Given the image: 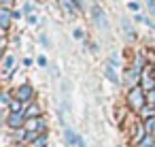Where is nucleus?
<instances>
[{
	"label": "nucleus",
	"instance_id": "aec40b11",
	"mask_svg": "<svg viewBox=\"0 0 155 147\" xmlns=\"http://www.w3.org/2000/svg\"><path fill=\"white\" fill-rule=\"evenodd\" d=\"M11 104V98H9V94H2V107H9Z\"/></svg>",
	"mask_w": 155,
	"mask_h": 147
},
{
	"label": "nucleus",
	"instance_id": "412c9836",
	"mask_svg": "<svg viewBox=\"0 0 155 147\" xmlns=\"http://www.w3.org/2000/svg\"><path fill=\"white\" fill-rule=\"evenodd\" d=\"M127 7H130V11H140V5L138 2H130Z\"/></svg>",
	"mask_w": 155,
	"mask_h": 147
},
{
	"label": "nucleus",
	"instance_id": "f8f14e48",
	"mask_svg": "<svg viewBox=\"0 0 155 147\" xmlns=\"http://www.w3.org/2000/svg\"><path fill=\"white\" fill-rule=\"evenodd\" d=\"M138 147H155V138H153V134H147V136L138 143Z\"/></svg>",
	"mask_w": 155,
	"mask_h": 147
},
{
	"label": "nucleus",
	"instance_id": "2eb2a0df",
	"mask_svg": "<svg viewBox=\"0 0 155 147\" xmlns=\"http://www.w3.org/2000/svg\"><path fill=\"white\" fill-rule=\"evenodd\" d=\"M13 64H15V58H13V56H5V70H7V73L13 68Z\"/></svg>",
	"mask_w": 155,
	"mask_h": 147
},
{
	"label": "nucleus",
	"instance_id": "6e6552de",
	"mask_svg": "<svg viewBox=\"0 0 155 147\" xmlns=\"http://www.w3.org/2000/svg\"><path fill=\"white\" fill-rule=\"evenodd\" d=\"M26 119H34V117H41V107L38 104H30L26 111H24Z\"/></svg>",
	"mask_w": 155,
	"mask_h": 147
},
{
	"label": "nucleus",
	"instance_id": "20e7f679",
	"mask_svg": "<svg viewBox=\"0 0 155 147\" xmlns=\"http://www.w3.org/2000/svg\"><path fill=\"white\" fill-rule=\"evenodd\" d=\"M32 96H34V90H32L30 85H21V87H17V92H15V98L21 100V102H28Z\"/></svg>",
	"mask_w": 155,
	"mask_h": 147
},
{
	"label": "nucleus",
	"instance_id": "1a4fd4ad",
	"mask_svg": "<svg viewBox=\"0 0 155 147\" xmlns=\"http://www.w3.org/2000/svg\"><path fill=\"white\" fill-rule=\"evenodd\" d=\"M64 136H66L68 145H79V143H81V136H77V134H74V132H72L70 128H68V130L64 132Z\"/></svg>",
	"mask_w": 155,
	"mask_h": 147
},
{
	"label": "nucleus",
	"instance_id": "5701e85b",
	"mask_svg": "<svg viewBox=\"0 0 155 147\" xmlns=\"http://www.w3.org/2000/svg\"><path fill=\"white\" fill-rule=\"evenodd\" d=\"M0 2H2V7H7V9H9V7L13 5V0H0Z\"/></svg>",
	"mask_w": 155,
	"mask_h": 147
},
{
	"label": "nucleus",
	"instance_id": "9b49d317",
	"mask_svg": "<svg viewBox=\"0 0 155 147\" xmlns=\"http://www.w3.org/2000/svg\"><path fill=\"white\" fill-rule=\"evenodd\" d=\"M45 145H47V134H41L30 143V147H45Z\"/></svg>",
	"mask_w": 155,
	"mask_h": 147
},
{
	"label": "nucleus",
	"instance_id": "39448f33",
	"mask_svg": "<svg viewBox=\"0 0 155 147\" xmlns=\"http://www.w3.org/2000/svg\"><path fill=\"white\" fill-rule=\"evenodd\" d=\"M11 17H13V13L7 9V7H2L0 9V28H2L5 32L9 30V24H11Z\"/></svg>",
	"mask_w": 155,
	"mask_h": 147
},
{
	"label": "nucleus",
	"instance_id": "f257e3e1",
	"mask_svg": "<svg viewBox=\"0 0 155 147\" xmlns=\"http://www.w3.org/2000/svg\"><path fill=\"white\" fill-rule=\"evenodd\" d=\"M127 104H130L132 109H136V111H142V109L147 107V92H144L140 85L132 87V90L127 92Z\"/></svg>",
	"mask_w": 155,
	"mask_h": 147
},
{
	"label": "nucleus",
	"instance_id": "0eeeda50",
	"mask_svg": "<svg viewBox=\"0 0 155 147\" xmlns=\"http://www.w3.org/2000/svg\"><path fill=\"white\" fill-rule=\"evenodd\" d=\"M144 136H147V128H144V124H138V126L134 128V132H132V141L138 145Z\"/></svg>",
	"mask_w": 155,
	"mask_h": 147
},
{
	"label": "nucleus",
	"instance_id": "b1692460",
	"mask_svg": "<svg viewBox=\"0 0 155 147\" xmlns=\"http://www.w3.org/2000/svg\"><path fill=\"white\" fill-rule=\"evenodd\" d=\"M38 64H41V66H45V64H47V58H45V56H41V58H38Z\"/></svg>",
	"mask_w": 155,
	"mask_h": 147
},
{
	"label": "nucleus",
	"instance_id": "393cba45",
	"mask_svg": "<svg viewBox=\"0 0 155 147\" xmlns=\"http://www.w3.org/2000/svg\"><path fill=\"white\" fill-rule=\"evenodd\" d=\"M117 147H121V145H117Z\"/></svg>",
	"mask_w": 155,
	"mask_h": 147
},
{
	"label": "nucleus",
	"instance_id": "dca6fc26",
	"mask_svg": "<svg viewBox=\"0 0 155 147\" xmlns=\"http://www.w3.org/2000/svg\"><path fill=\"white\" fill-rule=\"evenodd\" d=\"M121 24H123V30H125V34H127L130 39H134V32H132V26H130V22H127V19H121Z\"/></svg>",
	"mask_w": 155,
	"mask_h": 147
},
{
	"label": "nucleus",
	"instance_id": "6ab92c4d",
	"mask_svg": "<svg viewBox=\"0 0 155 147\" xmlns=\"http://www.w3.org/2000/svg\"><path fill=\"white\" fill-rule=\"evenodd\" d=\"M147 102L155 107V90H153V92H147Z\"/></svg>",
	"mask_w": 155,
	"mask_h": 147
},
{
	"label": "nucleus",
	"instance_id": "4468645a",
	"mask_svg": "<svg viewBox=\"0 0 155 147\" xmlns=\"http://www.w3.org/2000/svg\"><path fill=\"white\" fill-rule=\"evenodd\" d=\"M144 128H147V134H155V117L147 119L144 121Z\"/></svg>",
	"mask_w": 155,
	"mask_h": 147
},
{
	"label": "nucleus",
	"instance_id": "423d86ee",
	"mask_svg": "<svg viewBox=\"0 0 155 147\" xmlns=\"http://www.w3.org/2000/svg\"><path fill=\"white\" fill-rule=\"evenodd\" d=\"M91 15H94V19L98 22V26H100V28H104V30L108 28V22H106V15L102 13V9H100V7H94V11H91Z\"/></svg>",
	"mask_w": 155,
	"mask_h": 147
},
{
	"label": "nucleus",
	"instance_id": "4be33fe9",
	"mask_svg": "<svg viewBox=\"0 0 155 147\" xmlns=\"http://www.w3.org/2000/svg\"><path fill=\"white\" fill-rule=\"evenodd\" d=\"M72 34H74V39H83V30H81V28H77Z\"/></svg>",
	"mask_w": 155,
	"mask_h": 147
},
{
	"label": "nucleus",
	"instance_id": "a211bd4d",
	"mask_svg": "<svg viewBox=\"0 0 155 147\" xmlns=\"http://www.w3.org/2000/svg\"><path fill=\"white\" fill-rule=\"evenodd\" d=\"M60 2H62V7H64V9H66V11H70V13H72V11H74V5H72V2H70V0H60Z\"/></svg>",
	"mask_w": 155,
	"mask_h": 147
},
{
	"label": "nucleus",
	"instance_id": "f03ea898",
	"mask_svg": "<svg viewBox=\"0 0 155 147\" xmlns=\"http://www.w3.org/2000/svg\"><path fill=\"white\" fill-rule=\"evenodd\" d=\"M24 121H26V115H24V113H9V117H7V124H9L13 130H19L21 126H26Z\"/></svg>",
	"mask_w": 155,
	"mask_h": 147
},
{
	"label": "nucleus",
	"instance_id": "ddd939ff",
	"mask_svg": "<svg viewBox=\"0 0 155 147\" xmlns=\"http://www.w3.org/2000/svg\"><path fill=\"white\" fill-rule=\"evenodd\" d=\"M9 109H11V113H21V100L13 98V100H11V104H9Z\"/></svg>",
	"mask_w": 155,
	"mask_h": 147
},
{
	"label": "nucleus",
	"instance_id": "f3484780",
	"mask_svg": "<svg viewBox=\"0 0 155 147\" xmlns=\"http://www.w3.org/2000/svg\"><path fill=\"white\" fill-rule=\"evenodd\" d=\"M142 66H144V58H142V56H136V60H134V68L140 70Z\"/></svg>",
	"mask_w": 155,
	"mask_h": 147
},
{
	"label": "nucleus",
	"instance_id": "9d476101",
	"mask_svg": "<svg viewBox=\"0 0 155 147\" xmlns=\"http://www.w3.org/2000/svg\"><path fill=\"white\" fill-rule=\"evenodd\" d=\"M104 75L113 81V83H119V77H117V73H115V66H110V64H106V68H104Z\"/></svg>",
	"mask_w": 155,
	"mask_h": 147
},
{
	"label": "nucleus",
	"instance_id": "7ed1b4c3",
	"mask_svg": "<svg viewBox=\"0 0 155 147\" xmlns=\"http://www.w3.org/2000/svg\"><path fill=\"white\" fill-rule=\"evenodd\" d=\"M140 87H142L144 92H153V90H155V77L151 75V70H144V73H142Z\"/></svg>",
	"mask_w": 155,
	"mask_h": 147
}]
</instances>
